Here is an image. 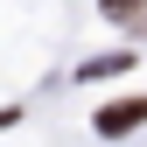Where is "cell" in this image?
<instances>
[{
  "label": "cell",
  "instance_id": "obj_1",
  "mask_svg": "<svg viewBox=\"0 0 147 147\" xmlns=\"http://www.w3.org/2000/svg\"><path fill=\"white\" fill-rule=\"evenodd\" d=\"M133 126H147V98H119V105H105V112H98V133H105V140L133 133Z\"/></svg>",
  "mask_w": 147,
  "mask_h": 147
},
{
  "label": "cell",
  "instance_id": "obj_2",
  "mask_svg": "<svg viewBox=\"0 0 147 147\" xmlns=\"http://www.w3.org/2000/svg\"><path fill=\"white\" fill-rule=\"evenodd\" d=\"M140 7H147V0H105V14H112V21H140Z\"/></svg>",
  "mask_w": 147,
  "mask_h": 147
}]
</instances>
